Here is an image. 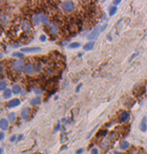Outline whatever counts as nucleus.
<instances>
[{
  "mask_svg": "<svg viewBox=\"0 0 147 154\" xmlns=\"http://www.w3.org/2000/svg\"><path fill=\"white\" fill-rule=\"evenodd\" d=\"M33 22L35 25H39V24H45L48 22V17L44 14H37L36 16L33 18Z\"/></svg>",
  "mask_w": 147,
  "mask_h": 154,
  "instance_id": "1",
  "label": "nucleus"
},
{
  "mask_svg": "<svg viewBox=\"0 0 147 154\" xmlns=\"http://www.w3.org/2000/svg\"><path fill=\"white\" fill-rule=\"evenodd\" d=\"M62 11L65 13H72L75 10V3L73 1H63L60 3Z\"/></svg>",
  "mask_w": 147,
  "mask_h": 154,
  "instance_id": "2",
  "label": "nucleus"
},
{
  "mask_svg": "<svg viewBox=\"0 0 147 154\" xmlns=\"http://www.w3.org/2000/svg\"><path fill=\"white\" fill-rule=\"evenodd\" d=\"M100 33H102V26H97V27L87 36V39H88V40H91V41L96 40V39L99 37Z\"/></svg>",
  "mask_w": 147,
  "mask_h": 154,
  "instance_id": "3",
  "label": "nucleus"
},
{
  "mask_svg": "<svg viewBox=\"0 0 147 154\" xmlns=\"http://www.w3.org/2000/svg\"><path fill=\"white\" fill-rule=\"evenodd\" d=\"M25 67V64H24V61L23 60H17L16 62L13 64V69L15 70V71H20V70L24 69Z\"/></svg>",
  "mask_w": 147,
  "mask_h": 154,
  "instance_id": "4",
  "label": "nucleus"
},
{
  "mask_svg": "<svg viewBox=\"0 0 147 154\" xmlns=\"http://www.w3.org/2000/svg\"><path fill=\"white\" fill-rule=\"evenodd\" d=\"M41 50V48L40 47H36V46H34V47H24V48H22L21 49V52H37V51H40Z\"/></svg>",
  "mask_w": 147,
  "mask_h": 154,
  "instance_id": "5",
  "label": "nucleus"
},
{
  "mask_svg": "<svg viewBox=\"0 0 147 154\" xmlns=\"http://www.w3.org/2000/svg\"><path fill=\"white\" fill-rule=\"evenodd\" d=\"M129 118H130V114L127 111H123L120 114V122L121 123H125V122L129 121Z\"/></svg>",
  "mask_w": 147,
  "mask_h": 154,
  "instance_id": "6",
  "label": "nucleus"
},
{
  "mask_svg": "<svg viewBox=\"0 0 147 154\" xmlns=\"http://www.w3.org/2000/svg\"><path fill=\"white\" fill-rule=\"evenodd\" d=\"M140 130L142 132H146L147 130V117L146 116H143L142 121L140 123Z\"/></svg>",
  "mask_w": 147,
  "mask_h": 154,
  "instance_id": "7",
  "label": "nucleus"
},
{
  "mask_svg": "<svg viewBox=\"0 0 147 154\" xmlns=\"http://www.w3.org/2000/svg\"><path fill=\"white\" fill-rule=\"evenodd\" d=\"M20 105V100L19 99H14V100H11L8 101L7 103V107L8 108H13V107H17Z\"/></svg>",
  "mask_w": 147,
  "mask_h": 154,
  "instance_id": "8",
  "label": "nucleus"
},
{
  "mask_svg": "<svg viewBox=\"0 0 147 154\" xmlns=\"http://www.w3.org/2000/svg\"><path fill=\"white\" fill-rule=\"evenodd\" d=\"M34 69H35V68H34V64L29 63V64H28V65H25L23 71H24L25 74H30V73L34 71Z\"/></svg>",
  "mask_w": 147,
  "mask_h": 154,
  "instance_id": "9",
  "label": "nucleus"
},
{
  "mask_svg": "<svg viewBox=\"0 0 147 154\" xmlns=\"http://www.w3.org/2000/svg\"><path fill=\"white\" fill-rule=\"evenodd\" d=\"M0 128L2 130H7L8 128V121L6 118H1L0 120Z\"/></svg>",
  "mask_w": 147,
  "mask_h": 154,
  "instance_id": "10",
  "label": "nucleus"
},
{
  "mask_svg": "<svg viewBox=\"0 0 147 154\" xmlns=\"http://www.w3.org/2000/svg\"><path fill=\"white\" fill-rule=\"evenodd\" d=\"M129 143L127 142V140H123V142H121L120 143V145H119V149L120 150H122V151H124V150H127V149L129 148Z\"/></svg>",
  "mask_w": 147,
  "mask_h": 154,
  "instance_id": "11",
  "label": "nucleus"
},
{
  "mask_svg": "<svg viewBox=\"0 0 147 154\" xmlns=\"http://www.w3.org/2000/svg\"><path fill=\"white\" fill-rule=\"evenodd\" d=\"M29 114H30V110L29 108H23L21 111V115L22 117L24 118V120H28V118L29 117Z\"/></svg>",
  "mask_w": 147,
  "mask_h": 154,
  "instance_id": "12",
  "label": "nucleus"
},
{
  "mask_svg": "<svg viewBox=\"0 0 147 154\" xmlns=\"http://www.w3.org/2000/svg\"><path fill=\"white\" fill-rule=\"evenodd\" d=\"M93 46H95V41H89V42H87L85 45L83 46V49L84 50H90V49H92L93 48Z\"/></svg>",
  "mask_w": 147,
  "mask_h": 154,
  "instance_id": "13",
  "label": "nucleus"
},
{
  "mask_svg": "<svg viewBox=\"0 0 147 154\" xmlns=\"http://www.w3.org/2000/svg\"><path fill=\"white\" fill-rule=\"evenodd\" d=\"M40 103H41L40 96H36V98H34L32 101H30V105H32V106H36V105H39Z\"/></svg>",
  "mask_w": 147,
  "mask_h": 154,
  "instance_id": "14",
  "label": "nucleus"
},
{
  "mask_svg": "<svg viewBox=\"0 0 147 154\" xmlns=\"http://www.w3.org/2000/svg\"><path fill=\"white\" fill-rule=\"evenodd\" d=\"M50 32L52 35H57L58 34V25L57 24H52L50 27Z\"/></svg>",
  "mask_w": 147,
  "mask_h": 154,
  "instance_id": "15",
  "label": "nucleus"
},
{
  "mask_svg": "<svg viewBox=\"0 0 147 154\" xmlns=\"http://www.w3.org/2000/svg\"><path fill=\"white\" fill-rule=\"evenodd\" d=\"M12 93H13V91L11 89H7V88H6V89L3 91V98L4 99H10Z\"/></svg>",
  "mask_w": 147,
  "mask_h": 154,
  "instance_id": "16",
  "label": "nucleus"
},
{
  "mask_svg": "<svg viewBox=\"0 0 147 154\" xmlns=\"http://www.w3.org/2000/svg\"><path fill=\"white\" fill-rule=\"evenodd\" d=\"M13 93H15V94H18V93H21L22 90H21V87L19 85H14V87H13Z\"/></svg>",
  "mask_w": 147,
  "mask_h": 154,
  "instance_id": "17",
  "label": "nucleus"
},
{
  "mask_svg": "<svg viewBox=\"0 0 147 154\" xmlns=\"http://www.w3.org/2000/svg\"><path fill=\"white\" fill-rule=\"evenodd\" d=\"M117 12H118V7H117V6H111V7H110V10H109L108 15L111 17V16L116 15V13H117Z\"/></svg>",
  "mask_w": 147,
  "mask_h": 154,
  "instance_id": "18",
  "label": "nucleus"
},
{
  "mask_svg": "<svg viewBox=\"0 0 147 154\" xmlns=\"http://www.w3.org/2000/svg\"><path fill=\"white\" fill-rule=\"evenodd\" d=\"M22 28H23V30L26 32V33L30 32V26L29 25V23H26V22H23V24H22Z\"/></svg>",
  "mask_w": 147,
  "mask_h": 154,
  "instance_id": "19",
  "label": "nucleus"
},
{
  "mask_svg": "<svg viewBox=\"0 0 147 154\" xmlns=\"http://www.w3.org/2000/svg\"><path fill=\"white\" fill-rule=\"evenodd\" d=\"M80 46H81V44H80L79 42H73V43H70L68 45V47L72 48V49H73V48H79Z\"/></svg>",
  "mask_w": 147,
  "mask_h": 154,
  "instance_id": "20",
  "label": "nucleus"
},
{
  "mask_svg": "<svg viewBox=\"0 0 147 154\" xmlns=\"http://www.w3.org/2000/svg\"><path fill=\"white\" fill-rule=\"evenodd\" d=\"M14 58H23V52H20V51H15V52H13V55H12Z\"/></svg>",
  "mask_w": 147,
  "mask_h": 154,
  "instance_id": "21",
  "label": "nucleus"
},
{
  "mask_svg": "<svg viewBox=\"0 0 147 154\" xmlns=\"http://www.w3.org/2000/svg\"><path fill=\"white\" fill-rule=\"evenodd\" d=\"M8 121H11V122H14L16 120V113L15 112H11V113H8Z\"/></svg>",
  "mask_w": 147,
  "mask_h": 154,
  "instance_id": "22",
  "label": "nucleus"
},
{
  "mask_svg": "<svg viewBox=\"0 0 147 154\" xmlns=\"http://www.w3.org/2000/svg\"><path fill=\"white\" fill-rule=\"evenodd\" d=\"M6 86H7V83L5 81H2V82H0V90H2L4 91L6 89Z\"/></svg>",
  "mask_w": 147,
  "mask_h": 154,
  "instance_id": "23",
  "label": "nucleus"
},
{
  "mask_svg": "<svg viewBox=\"0 0 147 154\" xmlns=\"http://www.w3.org/2000/svg\"><path fill=\"white\" fill-rule=\"evenodd\" d=\"M17 139H18V138H17V135H16V134H15V135H12L11 137H10V140H11V142H16Z\"/></svg>",
  "mask_w": 147,
  "mask_h": 154,
  "instance_id": "24",
  "label": "nucleus"
},
{
  "mask_svg": "<svg viewBox=\"0 0 147 154\" xmlns=\"http://www.w3.org/2000/svg\"><path fill=\"white\" fill-rule=\"evenodd\" d=\"M90 154H99V151H98L97 148H93V149H91Z\"/></svg>",
  "mask_w": 147,
  "mask_h": 154,
  "instance_id": "25",
  "label": "nucleus"
},
{
  "mask_svg": "<svg viewBox=\"0 0 147 154\" xmlns=\"http://www.w3.org/2000/svg\"><path fill=\"white\" fill-rule=\"evenodd\" d=\"M45 40H46V36H45V35H41V36H40V41L44 42Z\"/></svg>",
  "mask_w": 147,
  "mask_h": 154,
  "instance_id": "26",
  "label": "nucleus"
},
{
  "mask_svg": "<svg viewBox=\"0 0 147 154\" xmlns=\"http://www.w3.org/2000/svg\"><path fill=\"white\" fill-rule=\"evenodd\" d=\"M83 152H84V149L81 148V149H78V150L76 151V154H82Z\"/></svg>",
  "mask_w": 147,
  "mask_h": 154,
  "instance_id": "27",
  "label": "nucleus"
},
{
  "mask_svg": "<svg viewBox=\"0 0 147 154\" xmlns=\"http://www.w3.org/2000/svg\"><path fill=\"white\" fill-rule=\"evenodd\" d=\"M121 3V0H117V1H114L113 2V4H114V6H116V5H118V4H120Z\"/></svg>",
  "mask_w": 147,
  "mask_h": 154,
  "instance_id": "28",
  "label": "nucleus"
},
{
  "mask_svg": "<svg viewBox=\"0 0 147 154\" xmlns=\"http://www.w3.org/2000/svg\"><path fill=\"white\" fill-rule=\"evenodd\" d=\"M137 55H138V52H135V54H133V55L130 57V59H129V61H132V60H133V59H135L136 57H137Z\"/></svg>",
  "mask_w": 147,
  "mask_h": 154,
  "instance_id": "29",
  "label": "nucleus"
},
{
  "mask_svg": "<svg viewBox=\"0 0 147 154\" xmlns=\"http://www.w3.org/2000/svg\"><path fill=\"white\" fill-rule=\"evenodd\" d=\"M4 136H5L4 132H0V140H2V139L4 138Z\"/></svg>",
  "mask_w": 147,
  "mask_h": 154,
  "instance_id": "30",
  "label": "nucleus"
},
{
  "mask_svg": "<svg viewBox=\"0 0 147 154\" xmlns=\"http://www.w3.org/2000/svg\"><path fill=\"white\" fill-rule=\"evenodd\" d=\"M81 87H82V84H79V86L76 88V92H79L80 91V89H81Z\"/></svg>",
  "mask_w": 147,
  "mask_h": 154,
  "instance_id": "31",
  "label": "nucleus"
},
{
  "mask_svg": "<svg viewBox=\"0 0 147 154\" xmlns=\"http://www.w3.org/2000/svg\"><path fill=\"white\" fill-rule=\"evenodd\" d=\"M34 91H35V93H37V94H39V93H41V90H40V89H37V88H36V89H35Z\"/></svg>",
  "mask_w": 147,
  "mask_h": 154,
  "instance_id": "32",
  "label": "nucleus"
},
{
  "mask_svg": "<svg viewBox=\"0 0 147 154\" xmlns=\"http://www.w3.org/2000/svg\"><path fill=\"white\" fill-rule=\"evenodd\" d=\"M22 139H23V135H20L18 137V139H17V142H20V140H22Z\"/></svg>",
  "mask_w": 147,
  "mask_h": 154,
  "instance_id": "33",
  "label": "nucleus"
},
{
  "mask_svg": "<svg viewBox=\"0 0 147 154\" xmlns=\"http://www.w3.org/2000/svg\"><path fill=\"white\" fill-rule=\"evenodd\" d=\"M107 39H108V40H111V37H110V35H108V36H107Z\"/></svg>",
  "mask_w": 147,
  "mask_h": 154,
  "instance_id": "34",
  "label": "nucleus"
},
{
  "mask_svg": "<svg viewBox=\"0 0 147 154\" xmlns=\"http://www.w3.org/2000/svg\"><path fill=\"white\" fill-rule=\"evenodd\" d=\"M2 57H3V55L1 54V52H0V60H1V59H2Z\"/></svg>",
  "mask_w": 147,
  "mask_h": 154,
  "instance_id": "35",
  "label": "nucleus"
},
{
  "mask_svg": "<svg viewBox=\"0 0 147 154\" xmlns=\"http://www.w3.org/2000/svg\"><path fill=\"white\" fill-rule=\"evenodd\" d=\"M114 154H121V153L118 152V151H115V153H114Z\"/></svg>",
  "mask_w": 147,
  "mask_h": 154,
  "instance_id": "36",
  "label": "nucleus"
},
{
  "mask_svg": "<svg viewBox=\"0 0 147 154\" xmlns=\"http://www.w3.org/2000/svg\"><path fill=\"white\" fill-rule=\"evenodd\" d=\"M2 71V67H1V66H0V72H1Z\"/></svg>",
  "mask_w": 147,
  "mask_h": 154,
  "instance_id": "37",
  "label": "nucleus"
},
{
  "mask_svg": "<svg viewBox=\"0 0 147 154\" xmlns=\"http://www.w3.org/2000/svg\"><path fill=\"white\" fill-rule=\"evenodd\" d=\"M1 152H2V149H1V148H0V154H1Z\"/></svg>",
  "mask_w": 147,
  "mask_h": 154,
  "instance_id": "38",
  "label": "nucleus"
}]
</instances>
